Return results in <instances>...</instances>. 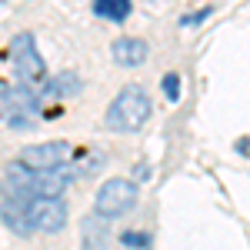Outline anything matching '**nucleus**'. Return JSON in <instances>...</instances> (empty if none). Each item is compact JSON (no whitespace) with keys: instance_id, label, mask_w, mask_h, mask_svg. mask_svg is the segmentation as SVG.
Wrapping results in <instances>:
<instances>
[{"instance_id":"nucleus-1","label":"nucleus","mask_w":250,"mask_h":250,"mask_svg":"<svg viewBox=\"0 0 250 250\" xmlns=\"http://www.w3.org/2000/svg\"><path fill=\"white\" fill-rule=\"evenodd\" d=\"M150 120V97L144 94V87H124L114 97V104L107 107V127L117 134H134Z\"/></svg>"},{"instance_id":"nucleus-2","label":"nucleus","mask_w":250,"mask_h":250,"mask_svg":"<svg viewBox=\"0 0 250 250\" xmlns=\"http://www.w3.org/2000/svg\"><path fill=\"white\" fill-rule=\"evenodd\" d=\"M137 204V184L134 180H107L100 190H97V204H94V213L114 220L120 213H127L130 207Z\"/></svg>"},{"instance_id":"nucleus-3","label":"nucleus","mask_w":250,"mask_h":250,"mask_svg":"<svg viewBox=\"0 0 250 250\" xmlns=\"http://www.w3.org/2000/svg\"><path fill=\"white\" fill-rule=\"evenodd\" d=\"M70 144L67 140H47V144H30L20 150V160L27 170H50V167H60V164H70Z\"/></svg>"},{"instance_id":"nucleus-4","label":"nucleus","mask_w":250,"mask_h":250,"mask_svg":"<svg viewBox=\"0 0 250 250\" xmlns=\"http://www.w3.org/2000/svg\"><path fill=\"white\" fill-rule=\"evenodd\" d=\"M27 220L34 230L54 233L67 224V204L60 197H30L27 200Z\"/></svg>"},{"instance_id":"nucleus-5","label":"nucleus","mask_w":250,"mask_h":250,"mask_svg":"<svg viewBox=\"0 0 250 250\" xmlns=\"http://www.w3.org/2000/svg\"><path fill=\"white\" fill-rule=\"evenodd\" d=\"M14 67H17V77L23 83H40L43 80V57L37 54L34 34H27V30L14 37Z\"/></svg>"},{"instance_id":"nucleus-6","label":"nucleus","mask_w":250,"mask_h":250,"mask_svg":"<svg viewBox=\"0 0 250 250\" xmlns=\"http://www.w3.org/2000/svg\"><path fill=\"white\" fill-rule=\"evenodd\" d=\"M147 54H150V47L137 37H120L114 43V60L120 67H140L147 60Z\"/></svg>"},{"instance_id":"nucleus-7","label":"nucleus","mask_w":250,"mask_h":250,"mask_svg":"<svg viewBox=\"0 0 250 250\" xmlns=\"http://www.w3.org/2000/svg\"><path fill=\"white\" fill-rule=\"evenodd\" d=\"M0 217H3V224H7V227H10L14 233H20V237L34 233L30 220H27V204H20V200H3V207H0Z\"/></svg>"},{"instance_id":"nucleus-8","label":"nucleus","mask_w":250,"mask_h":250,"mask_svg":"<svg viewBox=\"0 0 250 250\" xmlns=\"http://www.w3.org/2000/svg\"><path fill=\"white\" fill-rule=\"evenodd\" d=\"M83 250H107V217L90 213L83 220Z\"/></svg>"},{"instance_id":"nucleus-9","label":"nucleus","mask_w":250,"mask_h":250,"mask_svg":"<svg viewBox=\"0 0 250 250\" xmlns=\"http://www.w3.org/2000/svg\"><path fill=\"white\" fill-rule=\"evenodd\" d=\"M94 14L114 20V23H124L130 17V0H94Z\"/></svg>"},{"instance_id":"nucleus-10","label":"nucleus","mask_w":250,"mask_h":250,"mask_svg":"<svg viewBox=\"0 0 250 250\" xmlns=\"http://www.w3.org/2000/svg\"><path fill=\"white\" fill-rule=\"evenodd\" d=\"M47 94H60V97L80 94V80H77V74H60L57 80H50V83H47Z\"/></svg>"},{"instance_id":"nucleus-11","label":"nucleus","mask_w":250,"mask_h":250,"mask_svg":"<svg viewBox=\"0 0 250 250\" xmlns=\"http://www.w3.org/2000/svg\"><path fill=\"white\" fill-rule=\"evenodd\" d=\"M164 94H167V100H173V104L180 100V77H177V74H167V77H164Z\"/></svg>"},{"instance_id":"nucleus-12","label":"nucleus","mask_w":250,"mask_h":250,"mask_svg":"<svg viewBox=\"0 0 250 250\" xmlns=\"http://www.w3.org/2000/svg\"><path fill=\"white\" fill-rule=\"evenodd\" d=\"M100 167H104V157H100V154H87V157H83V164L74 167V170H77V173H94V170H100Z\"/></svg>"},{"instance_id":"nucleus-13","label":"nucleus","mask_w":250,"mask_h":250,"mask_svg":"<svg viewBox=\"0 0 250 250\" xmlns=\"http://www.w3.org/2000/svg\"><path fill=\"white\" fill-rule=\"evenodd\" d=\"M207 17H210V7H204V10H197V14H187V17L180 20V27H193V23H204Z\"/></svg>"},{"instance_id":"nucleus-14","label":"nucleus","mask_w":250,"mask_h":250,"mask_svg":"<svg viewBox=\"0 0 250 250\" xmlns=\"http://www.w3.org/2000/svg\"><path fill=\"white\" fill-rule=\"evenodd\" d=\"M124 244H127V247H147L150 237H147V233H124Z\"/></svg>"},{"instance_id":"nucleus-15","label":"nucleus","mask_w":250,"mask_h":250,"mask_svg":"<svg viewBox=\"0 0 250 250\" xmlns=\"http://www.w3.org/2000/svg\"><path fill=\"white\" fill-rule=\"evenodd\" d=\"M237 150H240V154H250V137H244V140H237Z\"/></svg>"}]
</instances>
